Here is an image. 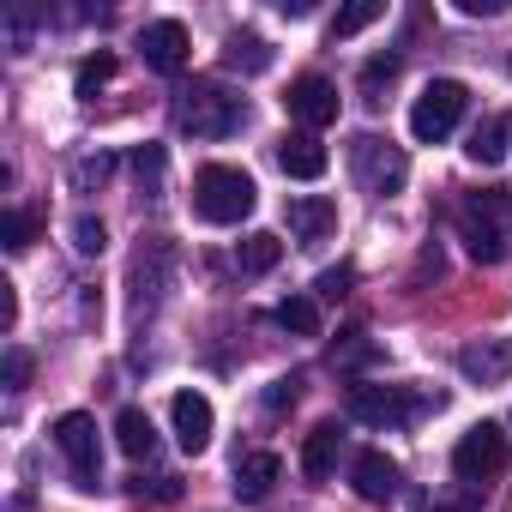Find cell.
<instances>
[{"label":"cell","mask_w":512,"mask_h":512,"mask_svg":"<svg viewBox=\"0 0 512 512\" xmlns=\"http://www.w3.org/2000/svg\"><path fill=\"white\" fill-rule=\"evenodd\" d=\"M133 175H139V193H145V199H163L169 151H163V145H139V151H133Z\"/></svg>","instance_id":"603a6c76"},{"label":"cell","mask_w":512,"mask_h":512,"mask_svg":"<svg viewBox=\"0 0 512 512\" xmlns=\"http://www.w3.org/2000/svg\"><path fill=\"white\" fill-rule=\"evenodd\" d=\"M253 205H260V187H253L247 169H235V163H205V169L193 175V211H199L205 223L229 229V223H241Z\"/></svg>","instance_id":"7a4b0ae2"},{"label":"cell","mask_w":512,"mask_h":512,"mask_svg":"<svg viewBox=\"0 0 512 512\" xmlns=\"http://www.w3.org/2000/svg\"><path fill=\"white\" fill-rule=\"evenodd\" d=\"M55 446L67 452L79 488H97V482H103V446H97V422H91L85 410H67V416L55 422Z\"/></svg>","instance_id":"ba28073f"},{"label":"cell","mask_w":512,"mask_h":512,"mask_svg":"<svg viewBox=\"0 0 512 512\" xmlns=\"http://www.w3.org/2000/svg\"><path fill=\"white\" fill-rule=\"evenodd\" d=\"M284 260V241L272 235V229H253V235H241V247H235V266L247 272V278H260V272H272Z\"/></svg>","instance_id":"ffe728a7"},{"label":"cell","mask_w":512,"mask_h":512,"mask_svg":"<svg viewBox=\"0 0 512 512\" xmlns=\"http://www.w3.org/2000/svg\"><path fill=\"white\" fill-rule=\"evenodd\" d=\"M302 398V374H290V380H272V392H266V410H290Z\"/></svg>","instance_id":"d6a6232c"},{"label":"cell","mask_w":512,"mask_h":512,"mask_svg":"<svg viewBox=\"0 0 512 512\" xmlns=\"http://www.w3.org/2000/svg\"><path fill=\"white\" fill-rule=\"evenodd\" d=\"M139 49H145V67H157V73H181L193 43H187V25H181V19H157V25H145Z\"/></svg>","instance_id":"7c38bea8"},{"label":"cell","mask_w":512,"mask_h":512,"mask_svg":"<svg viewBox=\"0 0 512 512\" xmlns=\"http://www.w3.org/2000/svg\"><path fill=\"white\" fill-rule=\"evenodd\" d=\"M284 109H290V121H302V133H320V127L338 121V85L320 79V73H302V79L290 85Z\"/></svg>","instance_id":"30bf717a"},{"label":"cell","mask_w":512,"mask_h":512,"mask_svg":"<svg viewBox=\"0 0 512 512\" xmlns=\"http://www.w3.org/2000/svg\"><path fill=\"white\" fill-rule=\"evenodd\" d=\"M392 79H398V55H374V61L362 67V103H368V109H380Z\"/></svg>","instance_id":"4316f807"},{"label":"cell","mask_w":512,"mask_h":512,"mask_svg":"<svg viewBox=\"0 0 512 512\" xmlns=\"http://www.w3.org/2000/svg\"><path fill=\"white\" fill-rule=\"evenodd\" d=\"M109 175H115V151H85L73 163V193H103Z\"/></svg>","instance_id":"cb8c5ba5"},{"label":"cell","mask_w":512,"mask_h":512,"mask_svg":"<svg viewBox=\"0 0 512 512\" xmlns=\"http://www.w3.org/2000/svg\"><path fill=\"white\" fill-rule=\"evenodd\" d=\"M127 284H133V320L157 314V302H163V296H169V284H175V247H169L163 235H151V241L133 253Z\"/></svg>","instance_id":"52a82bcc"},{"label":"cell","mask_w":512,"mask_h":512,"mask_svg":"<svg viewBox=\"0 0 512 512\" xmlns=\"http://www.w3.org/2000/svg\"><path fill=\"white\" fill-rule=\"evenodd\" d=\"M386 19V0H356V7H344L338 19H332V43H344V37H356V31H368V25H380Z\"/></svg>","instance_id":"484cf974"},{"label":"cell","mask_w":512,"mask_h":512,"mask_svg":"<svg viewBox=\"0 0 512 512\" xmlns=\"http://www.w3.org/2000/svg\"><path fill=\"white\" fill-rule=\"evenodd\" d=\"M464 115V85L458 79H428L422 97L410 103V139L416 145H440Z\"/></svg>","instance_id":"5b68a950"},{"label":"cell","mask_w":512,"mask_h":512,"mask_svg":"<svg viewBox=\"0 0 512 512\" xmlns=\"http://www.w3.org/2000/svg\"><path fill=\"white\" fill-rule=\"evenodd\" d=\"M350 416L356 422H368V428H404L416 410H422V398L410 392V386H350Z\"/></svg>","instance_id":"9c48e42d"},{"label":"cell","mask_w":512,"mask_h":512,"mask_svg":"<svg viewBox=\"0 0 512 512\" xmlns=\"http://www.w3.org/2000/svg\"><path fill=\"white\" fill-rule=\"evenodd\" d=\"M350 488H356L362 500H392V494H398V464H392L386 452H356V458H350Z\"/></svg>","instance_id":"9a60e30c"},{"label":"cell","mask_w":512,"mask_h":512,"mask_svg":"<svg viewBox=\"0 0 512 512\" xmlns=\"http://www.w3.org/2000/svg\"><path fill=\"white\" fill-rule=\"evenodd\" d=\"M350 278H356L350 266H338V272H320V278H314V296H326V302H338V296L350 290Z\"/></svg>","instance_id":"1f68e13d"},{"label":"cell","mask_w":512,"mask_h":512,"mask_svg":"<svg viewBox=\"0 0 512 512\" xmlns=\"http://www.w3.org/2000/svg\"><path fill=\"white\" fill-rule=\"evenodd\" d=\"M458 374L476 380V386H500L512 374V338H482V344H464L458 350Z\"/></svg>","instance_id":"4fadbf2b"},{"label":"cell","mask_w":512,"mask_h":512,"mask_svg":"<svg viewBox=\"0 0 512 512\" xmlns=\"http://www.w3.org/2000/svg\"><path fill=\"white\" fill-rule=\"evenodd\" d=\"M181 127L193 139H229L247 127V103L229 97L223 85H193V91H181Z\"/></svg>","instance_id":"277c9868"},{"label":"cell","mask_w":512,"mask_h":512,"mask_svg":"<svg viewBox=\"0 0 512 512\" xmlns=\"http://www.w3.org/2000/svg\"><path fill=\"white\" fill-rule=\"evenodd\" d=\"M109 79H115V55H91V61L79 67V79H73V85H79V97H97Z\"/></svg>","instance_id":"f546056e"},{"label":"cell","mask_w":512,"mask_h":512,"mask_svg":"<svg viewBox=\"0 0 512 512\" xmlns=\"http://www.w3.org/2000/svg\"><path fill=\"white\" fill-rule=\"evenodd\" d=\"M332 229H338V205H332V199H320V193H308V199H290V235H296L302 247L326 241Z\"/></svg>","instance_id":"e0dca14e"},{"label":"cell","mask_w":512,"mask_h":512,"mask_svg":"<svg viewBox=\"0 0 512 512\" xmlns=\"http://www.w3.org/2000/svg\"><path fill=\"white\" fill-rule=\"evenodd\" d=\"M37 229H43V223H37L31 211H7V217H0V241H7V253H25V247L37 241Z\"/></svg>","instance_id":"83f0119b"},{"label":"cell","mask_w":512,"mask_h":512,"mask_svg":"<svg viewBox=\"0 0 512 512\" xmlns=\"http://www.w3.org/2000/svg\"><path fill=\"white\" fill-rule=\"evenodd\" d=\"M73 247L85 253V260H97V253L109 247V229H103V217H73Z\"/></svg>","instance_id":"f1b7e54d"},{"label":"cell","mask_w":512,"mask_h":512,"mask_svg":"<svg viewBox=\"0 0 512 512\" xmlns=\"http://www.w3.org/2000/svg\"><path fill=\"white\" fill-rule=\"evenodd\" d=\"M127 494H133V500H145V494H151V500H175V494H181V482H175V476H151V482H145V476H133V482H127Z\"/></svg>","instance_id":"4dcf8cb0"},{"label":"cell","mask_w":512,"mask_h":512,"mask_svg":"<svg viewBox=\"0 0 512 512\" xmlns=\"http://www.w3.org/2000/svg\"><path fill=\"white\" fill-rule=\"evenodd\" d=\"M278 169H284L290 181H320V175L332 169V157H326V145H320L314 133H284V139H278Z\"/></svg>","instance_id":"5bb4252c"},{"label":"cell","mask_w":512,"mask_h":512,"mask_svg":"<svg viewBox=\"0 0 512 512\" xmlns=\"http://www.w3.org/2000/svg\"><path fill=\"white\" fill-rule=\"evenodd\" d=\"M25 380H31V356H25V350H7V386L19 392Z\"/></svg>","instance_id":"d590c367"},{"label":"cell","mask_w":512,"mask_h":512,"mask_svg":"<svg viewBox=\"0 0 512 512\" xmlns=\"http://www.w3.org/2000/svg\"><path fill=\"white\" fill-rule=\"evenodd\" d=\"M452 470H458V482H470V488L494 482V476L506 470V428H500V422H476V428H464L458 446H452Z\"/></svg>","instance_id":"8992f818"},{"label":"cell","mask_w":512,"mask_h":512,"mask_svg":"<svg viewBox=\"0 0 512 512\" xmlns=\"http://www.w3.org/2000/svg\"><path fill=\"white\" fill-rule=\"evenodd\" d=\"M13 326H19V290L0 284V332H13Z\"/></svg>","instance_id":"e575fe53"},{"label":"cell","mask_w":512,"mask_h":512,"mask_svg":"<svg viewBox=\"0 0 512 512\" xmlns=\"http://www.w3.org/2000/svg\"><path fill=\"white\" fill-rule=\"evenodd\" d=\"M458 241L476 266H500L512 253V193H500V187L470 193L458 205Z\"/></svg>","instance_id":"6da1fadb"},{"label":"cell","mask_w":512,"mask_h":512,"mask_svg":"<svg viewBox=\"0 0 512 512\" xmlns=\"http://www.w3.org/2000/svg\"><path fill=\"white\" fill-rule=\"evenodd\" d=\"M338 452H344L338 422H320V428L308 434V446H302V476H308V482H326V476L338 470Z\"/></svg>","instance_id":"ac0fdd59"},{"label":"cell","mask_w":512,"mask_h":512,"mask_svg":"<svg viewBox=\"0 0 512 512\" xmlns=\"http://www.w3.org/2000/svg\"><path fill=\"white\" fill-rule=\"evenodd\" d=\"M458 13H464V19H500L506 0H458Z\"/></svg>","instance_id":"836d02e7"},{"label":"cell","mask_w":512,"mask_h":512,"mask_svg":"<svg viewBox=\"0 0 512 512\" xmlns=\"http://www.w3.org/2000/svg\"><path fill=\"white\" fill-rule=\"evenodd\" d=\"M278 326L296 332V338H320V302H314V296H290V302H278Z\"/></svg>","instance_id":"d4e9b609"},{"label":"cell","mask_w":512,"mask_h":512,"mask_svg":"<svg viewBox=\"0 0 512 512\" xmlns=\"http://www.w3.org/2000/svg\"><path fill=\"white\" fill-rule=\"evenodd\" d=\"M284 476V458L278 452H247L235 458V500H266Z\"/></svg>","instance_id":"2e32d148"},{"label":"cell","mask_w":512,"mask_h":512,"mask_svg":"<svg viewBox=\"0 0 512 512\" xmlns=\"http://www.w3.org/2000/svg\"><path fill=\"white\" fill-rule=\"evenodd\" d=\"M169 422H175V440H181L187 458H199V452L211 446V398H205V392H175Z\"/></svg>","instance_id":"8fae6325"},{"label":"cell","mask_w":512,"mask_h":512,"mask_svg":"<svg viewBox=\"0 0 512 512\" xmlns=\"http://www.w3.org/2000/svg\"><path fill=\"white\" fill-rule=\"evenodd\" d=\"M223 67H235V73H266V67H272V43H266V37H253V31H229V43H223Z\"/></svg>","instance_id":"44dd1931"},{"label":"cell","mask_w":512,"mask_h":512,"mask_svg":"<svg viewBox=\"0 0 512 512\" xmlns=\"http://www.w3.org/2000/svg\"><path fill=\"white\" fill-rule=\"evenodd\" d=\"M506 139H512V121H506V115H488V121L470 133L464 157H470V163H482V169H494V163L506 157Z\"/></svg>","instance_id":"7402d4cb"},{"label":"cell","mask_w":512,"mask_h":512,"mask_svg":"<svg viewBox=\"0 0 512 512\" xmlns=\"http://www.w3.org/2000/svg\"><path fill=\"white\" fill-rule=\"evenodd\" d=\"M350 175H356L362 193L392 199V193L410 181V157H404V145H392V139H380V133H356V139H350Z\"/></svg>","instance_id":"3957f363"},{"label":"cell","mask_w":512,"mask_h":512,"mask_svg":"<svg viewBox=\"0 0 512 512\" xmlns=\"http://www.w3.org/2000/svg\"><path fill=\"white\" fill-rule=\"evenodd\" d=\"M115 446H121L127 458H151V452H157V428H151V416H145L139 404L115 410Z\"/></svg>","instance_id":"d6986e66"}]
</instances>
